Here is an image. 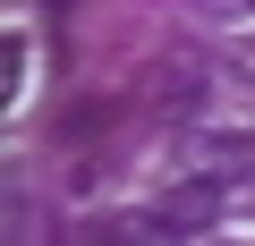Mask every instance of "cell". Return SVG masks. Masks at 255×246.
Instances as JSON below:
<instances>
[{"mask_svg":"<svg viewBox=\"0 0 255 246\" xmlns=\"http://www.w3.org/2000/svg\"><path fill=\"white\" fill-rule=\"evenodd\" d=\"M204 93H213V68H204V60L170 51V60L153 68V110H162V119H204Z\"/></svg>","mask_w":255,"mask_h":246,"instance_id":"7a4b0ae2","label":"cell"},{"mask_svg":"<svg viewBox=\"0 0 255 246\" xmlns=\"http://www.w3.org/2000/svg\"><path fill=\"white\" fill-rule=\"evenodd\" d=\"M196 170H213V178H247V170H255V136H247V128H213V136H196Z\"/></svg>","mask_w":255,"mask_h":246,"instance_id":"3957f363","label":"cell"},{"mask_svg":"<svg viewBox=\"0 0 255 246\" xmlns=\"http://www.w3.org/2000/svg\"><path fill=\"white\" fill-rule=\"evenodd\" d=\"M221 187H230V178H213V170H204V178H179V187L145 212V229H153V238H196V229H213V221H221Z\"/></svg>","mask_w":255,"mask_h":246,"instance_id":"6da1fadb","label":"cell"}]
</instances>
